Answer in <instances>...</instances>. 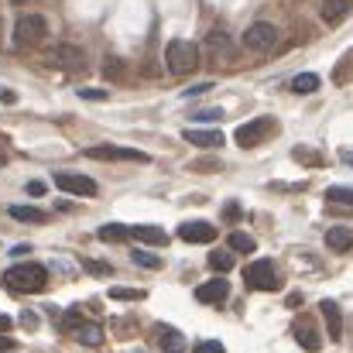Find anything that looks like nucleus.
<instances>
[{
    "instance_id": "obj_6",
    "label": "nucleus",
    "mask_w": 353,
    "mask_h": 353,
    "mask_svg": "<svg viewBox=\"0 0 353 353\" xmlns=\"http://www.w3.org/2000/svg\"><path fill=\"white\" fill-rule=\"evenodd\" d=\"M271 134H274V120L271 117H254V120H247V123L236 127L234 141L240 144V148H257V144H264Z\"/></svg>"
},
{
    "instance_id": "obj_17",
    "label": "nucleus",
    "mask_w": 353,
    "mask_h": 353,
    "mask_svg": "<svg viewBox=\"0 0 353 353\" xmlns=\"http://www.w3.org/2000/svg\"><path fill=\"white\" fill-rule=\"evenodd\" d=\"M130 234L137 243H151V247H165L168 243V234L161 227H130Z\"/></svg>"
},
{
    "instance_id": "obj_26",
    "label": "nucleus",
    "mask_w": 353,
    "mask_h": 353,
    "mask_svg": "<svg viewBox=\"0 0 353 353\" xmlns=\"http://www.w3.org/2000/svg\"><path fill=\"white\" fill-rule=\"evenodd\" d=\"M130 261H134L137 268H151V271H158V268H161V257H158V254H151V250H141V247H137V250H130Z\"/></svg>"
},
{
    "instance_id": "obj_22",
    "label": "nucleus",
    "mask_w": 353,
    "mask_h": 353,
    "mask_svg": "<svg viewBox=\"0 0 353 353\" xmlns=\"http://www.w3.org/2000/svg\"><path fill=\"white\" fill-rule=\"evenodd\" d=\"M103 76L114 79V83H123V79H127V62H123L120 55H107V59H103Z\"/></svg>"
},
{
    "instance_id": "obj_18",
    "label": "nucleus",
    "mask_w": 353,
    "mask_h": 353,
    "mask_svg": "<svg viewBox=\"0 0 353 353\" xmlns=\"http://www.w3.org/2000/svg\"><path fill=\"white\" fill-rule=\"evenodd\" d=\"M158 343H161L165 353H185V336H182L175 326H165L161 336H158Z\"/></svg>"
},
{
    "instance_id": "obj_14",
    "label": "nucleus",
    "mask_w": 353,
    "mask_h": 353,
    "mask_svg": "<svg viewBox=\"0 0 353 353\" xmlns=\"http://www.w3.org/2000/svg\"><path fill=\"white\" fill-rule=\"evenodd\" d=\"M185 141L196 148H223V134L216 127H199V130H185Z\"/></svg>"
},
{
    "instance_id": "obj_13",
    "label": "nucleus",
    "mask_w": 353,
    "mask_h": 353,
    "mask_svg": "<svg viewBox=\"0 0 353 353\" xmlns=\"http://www.w3.org/2000/svg\"><path fill=\"white\" fill-rule=\"evenodd\" d=\"M319 312H323V319L330 326V340H340L343 336V312H340V305L333 299H323L319 302Z\"/></svg>"
},
{
    "instance_id": "obj_15",
    "label": "nucleus",
    "mask_w": 353,
    "mask_h": 353,
    "mask_svg": "<svg viewBox=\"0 0 353 353\" xmlns=\"http://www.w3.org/2000/svg\"><path fill=\"white\" fill-rule=\"evenodd\" d=\"M350 10H353V0H323V10L319 14H323L326 24H340Z\"/></svg>"
},
{
    "instance_id": "obj_1",
    "label": "nucleus",
    "mask_w": 353,
    "mask_h": 353,
    "mask_svg": "<svg viewBox=\"0 0 353 353\" xmlns=\"http://www.w3.org/2000/svg\"><path fill=\"white\" fill-rule=\"evenodd\" d=\"M3 285L10 292H17V295H34V292H41L48 285V271H45V264H34V261L14 264V268H7Z\"/></svg>"
},
{
    "instance_id": "obj_16",
    "label": "nucleus",
    "mask_w": 353,
    "mask_h": 353,
    "mask_svg": "<svg viewBox=\"0 0 353 353\" xmlns=\"http://www.w3.org/2000/svg\"><path fill=\"white\" fill-rule=\"evenodd\" d=\"M326 243H330L336 254H347L353 247V230L350 227H330V230H326Z\"/></svg>"
},
{
    "instance_id": "obj_39",
    "label": "nucleus",
    "mask_w": 353,
    "mask_h": 353,
    "mask_svg": "<svg viewBox=\"0 0 353 353\" xmlns=\"http://www.w3.org/2000/svg\"><path fill=\"white\" fill-rule=\"evenodd\" d=\"M340 158H343L347 165H353V151H340Z\"/></svg>"
},
{
    "instance_id": "obj_3",
    "label": "nucleus",
    "mask_w": 353,
    "mask_h": 353,
    "mask_svg": "<svg viewBox=\"0 0 353 353\" xmlns=\"http://www.w3.org/2000/svg\"><path fill=\"white\" fill-rule=\"evenodd\" d=\"M48 38V21L41 14H21L14 24V45L17 48H38Z\"/></svg>"
},
{
    "instance_id": "obj_11",
    "label": "nucleus",
    "mask_w": 353,
    "mask_h": 353,
    "mask_svg": "<svg viewBox=\"0 0 353 353\" xmlns=\"http://www.w3.org/2000/svg\"><path fill=\"white\" fill-rule=\"evenodd\" d=\"M179 236L185 243H213L216 240V227L213 223H199V220H189L179 227Z\"/></svg>"
},
{
    "instance_id": "obj_19",
    "label": "nucleus",
    "mask_w": 353,
    "mask_h": 353,
    "mask_svg": "<svg viewBox=\"0 0 353 353\" xmlns=\"http://www.w3.org/2000/svg\"><path fill=\"white\" fill-rule=\"evenodd\" d=\"M72 336H76L79 343H86V347H100V343H103V330H100L97 323H83V326H76Z\"/></svg>"
},
{
    "instance_id": "obj_24",
    "label": "nucleus",
    "mask_w": 353,
    "mask_h": 353,
    "mask_svg": "<svg viewBox=\"0 0 353 353\" xmlns=\"http://www.w3.org/2000/svg\"><path fill=\"white\" fill-rule=\"evenodd\" d=\"M100 240H107V243H123V240H130V227H123V223H107V227H100Z\"/></svg>"
},
{
    "instance_id": "obj_28",
    "label": "nucleus",
    "mask_w": 353,
    "mask_h": 353,
    "mask_svg": "<svg viewBox=\"0 0 353 353\" xmlns=\"http://www.w3.org/2000/svg\"><path fill=\"white\" fill-rule=\"evenodd\" d=\"M326 199L330 203H340V206H353V189L350 185H330L326 189Z\"/></svg>"
},
{
    "instance_id": "obj_2",
    "label": "nucleus",
    "mask_w": 353,
    "mask_h": 353,
    "mask_svg": "<svg viewBox=\"0 0 353 353\" xmlns=\"http://www.w3.org/2000/svg\"><path fill=\"white\" fill-rule=\"evenodd\" d=\"M165 65L172 76H192L199 69V45L196 41H185V38H175L168 41L165 48Z\"/></svg>"
},
{
    "instance_id": "obj_8",
    "label": "nucleus",
    "mask_w": 353,
    "mask_h": 353,
    "mask_svg": "<svg viewBox=\"0 0 353 353\" xmlns=\"http://www.w3.org/2000/svg\"><path fill=\"white\" fill-rule=\"evenodd\" d=\"M274 45H278V28L271 21H254L243 31V48H250V52H268Z\"/></svg>"
},
{
    "instance_id": "obj_12",
    "label": "nucleus",
    "mask_w": 353,
    "mask_h": 353,
    "mask_svg": "<svg viewBox=\"0 0 353 353\" xmlns=\"http://www.w3.org/2000/svg\"><path fill=\"white\" fill-rule=\"evenodd\" d=\"M292 333H295L299 347H302L305 353H319L323 350V340H319V333H316V326H312L309 319H299V323L292 326Z\"/></svg>"
},
{
    "instance_id": "obj_4",
    "label": "nucleus",
    "mask_w": 353,
    "mask_h": 353,
    "mask_svg": "<svg viewBox=\"0 0 353 353\" xmlns=\"http://www.w3.org/2000/svg\"><path fill=\"white\" fill-rule=\"evenodd\" d=\"M243 281H247V288H250V292H274V288L281 285V274H278L274 261L261 257V261L247 264V271H243Z\"/></svg>"
},
{
    "instance_id": "obj_34",
    "label": "nucleus",
    "mask_w": 353,
    "mask_h": 353,
    "mask_svg": "<svg viewBox=\"0 0 353 353\" xmlns=\"http://www.w3.org/2000/svg\"><path fill=\"white\" fill-rule=\"evenodd\" d=\"M213 90V83H199V86H189V90H182V97L189 100V97H203V93H210Z\"/></svg>"
},
{
    "instance_id": "obj_25",
    "label": "nucleus",
    "mask_w": 353,
    "mask_h": 353,
    "mask_svg": "<svg viewBox=\"0 0 353 353\" xmlns=\"http://www.w3.org/2000/svg\"><path fill=\"white\" fill-rule=\"evenodd\" d=\"M319 86H323V79H319L316 72H299V76L292 79V90H295V93H316Z\"/></svg>"
},
{
    "instance_id": "obj_37",
    "label": "nucleus",
    "mask_w": 353,
    "mask_h": 353,
    "mask_svg": "<svg viewBox=\"0 0 353 353\" xmlns=\"http://www.w3.org/2000/svg\"><path fill=\"white\" fill-rule=\"evenodd\" d=\"M14 347H17V343H14L10 336H3V333H0V353H10Z\"/></svg>"
},
{
    "instance_id": "obj_27",
    "label": "nucleus",
    "mask_w": 353,
    "mask_h": 353,
    "mask_svg": "<svg viewBox=\"0 0 353 353\" xmlns=\"http://www.w3.org/2000/svg\"><path fill=\"white\" fill-rule=\"evenodd\" d=\"M210 268L213 271H230L234 268V250H210Z\"/></svg>"
},
{
    "instance_id": "obj_33",
    "label": "nucleus",
    "mask_w": 353,
    "mask_h": 353,
    "mask_svg": "<svg viewBox=\"0 0 353 353\" xmlns=\"http://www.w3.org/2000/svg\"><path fill=\"white\" fill-rule=\"evenodd\" d=\"M243 216V210H240V203H227L223 206V220H230V223H236Z\"/></svg>"
},
{
    "instance_id": "obj_7",
    "label": "nucleus",
    "mask_w": 353,
    "mask_h": 353,
    "mask_svg": "<svg viewBox=\"0 0 353 353\" xmlns=\"http://www.w3.org/2000/svg\"><path fill=\"white\" fill-rule=\"evenodd\" d=\"M55 189H62L69 196H83V199H97L100 196V185L90 175H79V172H55Z\"/></svg>"
},
{
    "instance_id": "obj_35",
    "label": "nucleus",
    "mask_w": 353,
    "mask_h": 353,
    "mask_svg": "<svg viewBox=\"0 0 353 353\" xmlns=\"http://www.w3.org/2000/svg\"><path fill=\"white\" fill-rule=\"evenodd\" d=\"M24 192H28V196H34V199H38V196H45V192H48V189H45V182H38V179H34V182H28V185H24Z\"/></svg>"
},
{
    "instance_id": "obj_36",
    "label": "nucleus",
    "mask_w": 353,
    "mask_h": 353,
    "mask_svg": "<svg viewBox=\"0 0 353 353\" xmlns=\"http://www.w3.org/2000/svg\"><path fill=\"white\" fill-rule=\"evenodd\" d=\"M83 100H107V90H79Z\"/></svg>"
},
{
    "instance_id": "obj_29",
    "label": "nucleus",
    "mask_w": 353,
    "mask_h": 353,
    "mask_svg": "<svg viewBox=\"0 0 353 353\" xmlns=\"http://www.w3.org/2000/svg\"><path fill=\"white\" fill-rule=\"evenodd\" d=\"M148 292L141 288H110V299H120V302H141Z\"/></svg>"
},
{
    "instance_id": "obj_38",
    "label": "nucleus",
    "mask_w": 353,
    "mask_h": 353,
    "mask_svg": "<svg viewBox=\"0 0 353 353\" xmlns=\"http://www.w3.org/2000/svg\"><path fill=\"white\" fill-rule=\"evenodd\" d=\"M7 330H10V316H3V312H0V333H7Z\"/></svg>"
},
{
    "instance_id": "obj_10",
    "label": "nucleus",
    "mask_w": 353,
    "mask_h": 353,
    "mask_svg": "<svg viewBox=\"0 0 353 353\" xmlns=\"http://www.w3.org/2000/svg\"><path fill=\"white\" fill-rule=\"evenodd\" d=\"M227 295H230V285H227V278H210V281H203L199 288H196V299L203 302V305H220V302H227Z\"/></svg>"
},
{
    "instance_id": "obj_40",
    "label": "nucleus",
    "mask_w": 353,
    "mask_h": 353,
    "mask_svg": "<svg viewBox=\"0 0 353 353\" xmlns=\"http://www.w3.org/2000/svg\"><path fill=\"white\" fill-rule=\"evenodd\" d=\"M0 165H7V151L3 148H0Z\"/></svg>"
},
{
    "instance_id": "obj_20",
    "label": "nucleus",
    "mask_w": 353,
    "mask_h": 353,
    "mask_svg": "<svg viewBox=\"0 0 353 353\" xmlns=\"http://www.w3.org/2000/svg\"><path fill=\"white\" fill-rule=\"evenodd\" d=\"M206 45L213 48V59H216V62H220V59H230V34H227V31H210Z\"/></svg>"
},
{
    "instance_id": "obj_31",
    "label": "nucleus",
    "mask_w": 353,
    "mask_h": 353,
    "mask_svg": "<svg viewBox=\"0 0 353 353\" xmlns=\"http://www.w3.org/2000/svg\"><path fill=\"white\" fill-rule=\"evenodd\" d=\"M223 110L220 107H203V110H192V120H220Z\"/></svg>"
},
{
    "instance_id": "obj_5",
    "label": "nucleus",
    "mask_w": 353,
    "mask_h": 353,
    "mask_svg": "<svg viewBox=\"0 0 353 353\" xmlns=\"http://www.w3.org/2000/svg\"><path fill=\"white\" fill-rule=\"evenodd\" d=\"M90 161H137V165H148L151 158L137 148H120V144H93L83 151Z\"/></svg>"
},
{
    "instance_id": "obj_9",
    "label": "nucleus",
    "mask_w": 353,
    "mask_h": 353,
    "mask_svg": "<svg viewBox=\"0 0 353 353\" xmlns=\"http://www.w3.org/2000/svg\"><path fill=\"white\" fill-rule=\"evenodd\" d=\"M52 65L62 69V72H79V69H86V48L72 45V41H62L52 52Z\"/></svg>"
},
{
    "instance_id": "obj_21",
    "label": "nucleus",
    "mask_w": 353,
    "mask_h": 353,
    "mask_svg": "<svg viewBox=\"0 0 353 353\" xmlns=\"http://www.w3.org/2000/svg\"><path fill=\"white\" fill-rule=\"evenodd\" d=\"M227 243H230L234 254H254V250H257V240L250 234H243V230H234V234L227 236Z\"/></svg>"
},
{
    "instance_id": "obj_30",
    "label": "nucleus",
    "mask_w": 353,
    "mask_h": 353,
    "mask_svg": "<svg viewBox=\"0 0 353 353\" xmlns=\"http://www.w3.org/2000/svg\"><path fill=\"white\" fill-rule=\"evenodd\" d=\"M192 353H227V347L220 340H203V343L192 347Z\"/></svg>"
},
{
    "instance_id": "obj_23",
    "label": "nucleus",
    "mask_w": 353,
    "mask_h": 353,
    "mask_svg": "<svg viewBox=\"0 0 353 353\" xmlns=\"http://www.w3.org/2000/svg\"><path fill=\"white\" fill-rule=\"evenodd\" d=\"M7 213H10L17 223H45V220H48V216H45L41 210H34V206H10Z\"/></svg>"
},
{
    "instance_id": "obj_32",
    "label": "nucleus",
    "mask_w": 353,
    "mask_h": 353,
    "mask_svg": "<svg viewBox=\"0 0 353 353\" xmlns=\"http://www.w3.org/2000/svg\"><path fill=\"white\" fill-rule=\"evenodd\" d=\"M83 268H86L90 274H100V278L114 271V268H110V264H103V261H83Z\"/></svg>"
}]
</instances>
